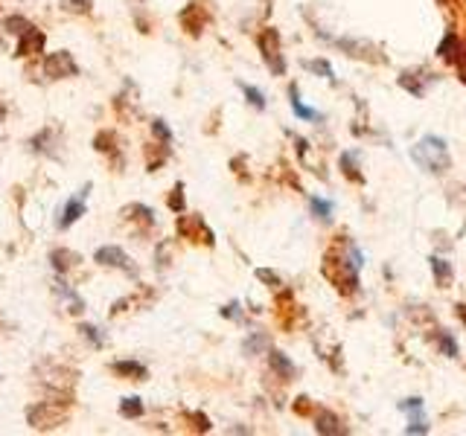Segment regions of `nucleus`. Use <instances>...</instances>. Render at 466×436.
I'll return each instance as SVG.
<instances>
[{
	"label": "nucleus",
	"instance_id": "20",
	"mask_svg": "<svg viewBox=\"0 0 466 436\" xmlns=\"http://www.w3.org/2000/svg\"><path fill=\"white\" fill-rule=\"evenodd\" d=\"M152 134H154V137H158V140H161L164 146H169V140H172V131H169V129L164 126V122H161V119H154V122H152Z\"/></svg>",
	"mask_w": 466,
	"mask_h": 436
},
{
	"label": "nucleus",
	"instance_id": "6",
	"mask_svg": "<svg viewBox=\"0 0 466 436\" xmlns=\"http://www.w3.org/2000/svg\"><path fill=\"white\" fill-rule=\"evenodd\" d=\"M44 44H47L44 33H41V29H36L33 23H29V26L23 29V33H21L18 55H38V53H44Z\"/></svg>",
	"mask_w": 466,
	"mask_h": 436
},
{
	"label": "nucleus",
	"instance_id": "17",
	"mask_svg": "<svg viewBox=\"0 0 466 436\" xmlns=\"http://www.w3.org/2000/svg\"><path fill=\"white\" fill-rule=\"evenodd\" d=\"M26 26H29V21L21 18V15H9V18L4 21V29H6V33H12V36H21Z\"/></svg>",
	"mask_w": 466,
	"mask_h": 436
},
{
	"label": "nucleus",
	"instance_id": "3",
	"mask_svg": "<svg viewBox=\"0 0 466 436\" xmlns=\"http://www.w3.org/2000/svg\"><path fill=\"white\" fill-rule=\"evenodd\" d=\"M102 268H114V271H126L129 276H137V265L132 262V256L122 251L117 244H105V247H97V254H93Z\"/></svg>",
	"mask_w": 466,
	"mask_h": 436
},
{
	"label": "nucleus",
	"instance_id": "28",
	"mask_svg": "<svg viewBox=\"0 0 466 436\" xmlns=\"http://www.w3.org/2000/svg\"><path fill=\"white\" fill-rule=\"evenodd\" d=\"M443 349L449 352V355H455L457 349H455V344H452V337H443Z\"/></svg>",
	"mask_w": 466,
	"mask_h": 436
},
{
	"label": "nucleus",
	"instance_id": "18",
	"mask_svg": "<svg viewBox=\"0 0 466 436\" xmlns=\"http://www.w3.org/2000/svg\"><path fill=\"white\" fill-rule=\"evenodd\" d=\"M292 108H295V114H297L300 119H315V116H318V111L306 108V105L300 102V97H297V90H295V87H292Z\"/></svg>",
	"mask_w": 466,
	"mask_h": 436
},
{
	"label": "nucleus",
	"instance_id": "14",
	"mask_svg": "<svg viewBox=\"0 0 466 436\" xmlns=\"http://www.w3.org/2000/svg\"><path fill=\"white\" fill-rule=\"evenodd\" d=\"M79 334L88 340V344H90L93 349L105 347V334H102V329H97V326H90V323H82V326H79Z\"/></svg>",
	"mask_w": 466,
	"mask_h": 436
},
{
	"label": "nucleus",
	"instance_id": "26",
	"mask_svg": "<svg viewBox=\"0 0 466 436\" xmlns=\"http://www.w3.org/2000/svg\"><path fill=\"white\" fill-rule=\"evenodd\" d=\"M306 67H309V70H321L324 76H329V79H332V70H329V65H327V61H309Z\"/></svg>",
	"mask_w": 466,
	"mask_h": 436
},
{
	"label": "nucleus",
	"instance_id": "22",
	"mask_svg": "<svg viewBox=\"0 0 466 436\" xmlns=\"http://www.w3.org/2000/svg\"><path fill=\"white\" fill-rule=\"evenodd\" d=\"M169 207H172L175 212H184V186H181V183L175 186L172 195H169Z\"/></svg>",
	"mask_w": 466,
	"mask_h": 436
},
{
	"label": "nucleus",
	"instance_id": "11",
	"mask_svg": "<svg viewBox=\"0 0 466 436\" xmlns=\"http://www.w3.org/2000/svg\"><path fill=\"white\" fill-rule=\"evenodd\" d=\"M122 218H126V222H140L143 227H154V212L149 209V207H143V204H132V207H126L122 209Z\"/></svg>",
	"mask_w": 466,
	"mask_h": 436
},
{
	"label": "nucleus",
	"instance_id": "25",
	"mask_svg": "<svg viewBox=\"0 0 466 436\" xmlns=\"http://www.w3.org/2000/svg\"><path fill=\"white\" fill-rule=\"evenodd\" d=\"M431 268H434V273H438L443 283H446V279H449V265H446L443 259H431Z\"/></svg>",
	"mask_w": 466,
	"mask_h": 436
},
{
	"label": "nucleus",
	"instance_id": "13",
	"mask_svg": "<svg viewBox=\"0 0 466 436\" xmlns=\"http://www.w3.org/2000/svg\"><path fill=\"white\" fill-rule=\"evenodd\" d=\"M55 291H58L61 297H68V311H70V315H82V311H85V300H82L76 291H70L68 283H61V279H58V283H55Z\"/></svg>",
	"mask_w": 466,
	"mask_h": 436
},
{
	"label": "nucleus",
	"instance_id": "16",
	"mask_svg": "<svg viewBox=\"0 0 466 436\" xmlns=\"http://www.w3.org/2000/svg\"><path fill=\"white\" fill-rule=\"evenodd\" d=\"M268 361H271V366H274V369H277L283 378H289L292 372H295V366H292V364H289L283 355H280V352H271V358H268Z\"/></svg>",
	"mask_w": 466,
	"mask_h": 436
},
{
	"label": "nucleus",
	"instance_id": "12",
	"mask_svg": "<svg viewBox=\"0 0 466 436\" xmlns=\"http://www.w3.org/2000/svg\"><path fill=\"white\" fill-rule=\"evenodd\" d=\"M93 148L105 151V154H111L114 160H120V154H117V134L114 131H100L97 137H93Z\"/></svg>",
	"mask_w": 466,
	"mask_h": 436
},
{
	"label": "nucleus",
	"instance_id": "9",
	"mask_svg": "<svg viewBox=\"0 0 466 436\" xmlns=\"http://www.w3.org/2000/svg\"><path fill=\"white\" fill-rule=\"evenodd\" d=\"M260 44H263V53H265V61L271 65V70L274 73H283L286 65H283V58H280V53H277V33H271V29H268Z\"/></svg>",
	"mask_w": 466,
	"mask_h": 436
},
{
	"label": "nucleus",
	"instance_id": "21",
	"mask_svg": "<svg viewBox=\"0 0 466 436\" xmlns=\"http://www.w3.org/2000/svg\"><path fill=\"white\" fill-rule=\"evenodd\" d=\"M242 90H245L248 102H251L254 108H265V99H263V93H260L257 87H251V85H242Z\"/></svg>",
	"mask_w": 466,
	"mask_h": 436
},
{
	"label": "nucleus",
	"instance_id": "23",
	"mask_svg": "<svg viewBox=\"0 0 466 436\" xmlns=\"http://www.w3.org/2000/svg\"><path fill=\"white\" fill-rule=\"evenodd\" d=\"M318 430H321V433H338L341 427H335V419H332L329 413H324V416L318 419Z\"/></svg>",
	"mask_w": 466,
	"mask_h": 436
},
{
	"label": "nucleus",
	"instance_id": "19",
	"mask_svg": "<svg viewBox=\"0 0 466 436\" xmlns=\"http://www.w3.org/2000/svg\"><path fill=\"white\" fill-rule=\"evenodd\" d=\"M68 12H79V15H88L93 9V0H61Z\"/></svg>",
	"mask_w": 466,
	"mask_h": 436
},
{
	"label": "nucleus",
	"instance_id": "2",
	"mask_svg": "<svg viewBox=\"0 0 466 436\" xmlns=\"http://www.w3.org/2000/svg\"><path fill=\"white\" fill-rule=\"evenodd\" d=\"M411 158L428 169V172H443L449 166V151H446V143L440 137H425L420 140L414 148H411Z\"/></svg>",
	"mask_w": 466,
	"mask_h": 436
},
{
	"label": "nucleus",
	"instance_id": "24",
	"mask_svg": "<svg viewBox=\"0 0 466 436\" xmlns=\"http://www.w3.org/2000/svg\"><path fill=\"white\" fill-rule=\"evenodd\" d=\"M312 209H315L321 218H329V212H332V204H327V201H321V198H312Z\"/></svg>",
	"mask_w": 466,
	"mask_h": 436
},
{
	"label": "nucleus",
	"instance_id": "1",
	"mask_svg": "<svg viewBox=\"0 0 466 436\" xmlns=\"http://www.w3.org/2000/svg\"><path fill=\"white\" fill-rule=\"evenodd\" d=\"M68 398L65 401H36L26 408V422L33 425L36 430H50L58 427L61 422L68 419Z\"/></svg>",
	"mask_w": 466,
	"mask_h": 436
},
{
	"label": "nucleus",
	"instance_id": "10",
	"mask_svg": "<svg viewBox=\"0 0 466 436\" xmlns=\"http://www.w3.org/2000/svg\"><path fill=\"white\" fill-rule=\"evenodd\" d=\"M111 369L117 372V376H122V378H132V381H143L149 372H146V366L143 364H137V361H114L111 364Z\"/></svg>",
	"mask_w": 466,
	"mask_h": 436
},
{
	"label": "nucleus",
	"instance_id": "7",
	"mask_svg": "<svg viewBox=\"0 0 466 436\" xmlns=\"http://www.w3.org/2000/svg\"><path fill=\"white\" fill-rule=\"evenodd\" d=\"M50 262H53V271H55L58 276H65L68 271H73V268L82 262V256H79L76 251H68V247H55V251L50 254Z\"/></svg>",
	"mask_w": 466,
	"mask_h": 436
},
{
	"label": "nucleus",
	"instance_id": "4",
	"mask_svg": "<svg viewBox=\"0 0 466 436\" xmlns=\"http://www.w3.org/2000/svg\"><path fill=\"white\" fill-rule=\"evenodd\" d=\"M44 73L50 79H73V76H79V65L68 50H55L44 58Z\"/></svg>",
	"mask_w": 466,
	"mask_h": 436
},
{
	"label": "nucleus",
	"instance_id": "15",
	"mask_svg": "<svg viewBox=\"0 0 466 436\" xmlns=\"http://www.w3.org/2000/svg\"><path fill=\"white\" fill-rule=\"evenodd\" d=\"M120 416H126V419H140L143 416V401L140 398H122L120 401Z\"/></svg>",
	"mask_w": 466,
	"mask_h": 436
},
{
	"label": "nucleus",
	"instance_id": "5",
	"mask_svg": "<svg viewBox=\"0 0 466 436\" xmlns=\"http://www.w3.org/2000/svg\"><path fill=\"white\" fill-rule=\"evenodd\" d=\"M88 192H90V183H85V186H82V192H79L76 198H70V201H68L65 212H61V218H58V227H61V230H68L73 222H79V218L85 215V201H88Z\"/></svg>",
	"mask_w": 466,
	"mask_h": 436
},
{
	"label": "nucleus",
	"instance_id": "8",
	"mask_svg": "<svg viewBox=\"0 0 466 436\" xmlns=\"http://www.w3.org/2000/svg\"><path fill=\"white\" fill-rule=\"evenodd\" d=\"M55 143H58V131L44 129V131H38L33 140H29V148H33L36 154H47V158H53V154H58Z\"/></svg>",
	"mask_w": 466,
	"mask_h": 436
},
{
	"label": "nucleus",
	"instance_id": "27",
	"mask_svg": "<svg viewBox=\"0 0 466 436\" xmlns=\"http://www.w3.org/2000/svg\"><path fill=\"white\" fill-rule=\"evenodd\" d=\"M257 276H260V279H265V283H271V285H280L277 273H271V271H257Z\"/></svg>",
	"mask_w": 466,
	"mask_h": 436
}]
</instances>
